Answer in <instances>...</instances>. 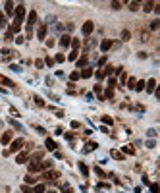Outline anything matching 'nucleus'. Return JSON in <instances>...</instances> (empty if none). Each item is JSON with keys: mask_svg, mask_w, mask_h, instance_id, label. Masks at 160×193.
Segmentation results:
<instances>
[{"mask_svg": "<svg viewBox=\"0 0 160 193\" xmlns=\"http://www.w3.org/2000/svg\"><path fill=\"white\" fill-rule=\"evenodd\" d=\"M14 15H15V19H14V22L23 23V18H25V6H23V4L15 6V10H14Z\"/></svg>", "mask_w": 160, "mask_h": 193, "instance_id": "obj_1", "label": "nucleus"}, {"mask_svg": "<svg viewBox=\"0 0 160 193\" xmlns=\"http://www.w3.org/2000/svg\"><path fill=\"white\" fill-rule=\"evenodd\" d=\"M21 147H23V139H14L10 143V153H19Z\"/></svg>", "mask_w": 160, "mask_h": 193, "instance_id": "obj_2", "label": "nucleus"}, {"mask_svg": "<svg viewBox=\"0 0 160 193\" xmlns=\"http://www.w3.org/2000/svg\"><path fill=\"white\" fill-rule=\"evenodd\" d=\"M29 160V153L27 151H21V153H18V156H15V162L18 164H23V162H27Z\"/></svg>", "mask_w": 160, "mask_h": 193, "instance_id": "obj_3", "label": "nucleus"}, {"mask_svg": "<svg viewBox=\"0 0 160 193\" xmlns=\"http://www.w3.org/2000/svg\"><path fill=\"white\" fill-rule=\"evenodd\" d=\"M93 29H95V23L93 22H85L83 27H81V33L83 35H91V33H93Z\"/></svg>", "mask_w": 160, "mask_h": 193, "instance_id": "obj_4", "label": "nucleus"}, {"mask_svg": "<svg viewBox=\"0 0 160 193\" xmlns=\"http://www.w3.org/2000/svg\"><path fill=\"white\" fill-rule=\"evenodd\" d=\"M42 178H46V180H56V178H60V174H58V172H54V170H45Z\"/></svg>", "mask_w": 160, "mask_h": 193, "instance_id": "obj_5", "label": "nucleus"}, {"mask_svg": "<svg viewBox=\"0 0 160 193\" xmlns=\"http://www.w3.org/2000/svg\"><path fill=\"white\" fill-rule=\"evenodd\" d=\"M35 22H37V12H35V10H31L29 15H27V25H29V29L35 25Z\"/></svg>", "mask_w": 160, "mask_h": 193, "instance_id": "obj_6", "label": "nucleus"}, {"mask_svg": "<svg viewBox=\"0 0 160 193\" xmlns=\"http://www.w3.org/2000/svg\"><path fill=\"white\" fill-rule=\"evenodd\" d=\"M145 89H147V93H154V89H156V79H148L145 83Z\"/></svg>", "mask_w": 160, "mask_h": 193, "instance_id": "obj_7", "label": "nucleus"}, {"mask_svg": "<svg viewBox=\"0 0 160 193\" xmlns=\"http://www.w3.org/2000/svg\"><path fill=\"white\" fill-rule=\"evenodd\" d=\"M29 174H35V172H42L41 170V162H29Z\"/></svg>", "mask_w": 160, "mask_h": 193, "instance_id": "obj_8", "label": "nucleus"}, {"mask_svg": "<svg viewBox=\"0 0 160 193\" xmlns=\"http://www.w3.org/2000/svg\"><path fill=\"white\" fill-rule=\"evenodd\" d=\"M0 141H2V145L12 143V131H4V133H2V137H0Z\"/></svg>", "mask_w": 160, "mask_h": 193, "instance_id": "obj_9", "label": "nucleus"}, {"mask_svg": "<svg viewBox=\"0 0 160 193\" xmlns=\"http://www.w3.org/2000/svg\"><path fill=\"white\" fill-rule=\"evenodd\" d=\"M110 48H112V41H110V39H104L102 43H100V50H102V52H108Z\"/></svg>", "mask_w": 160, "mask_h": 193, "instance_id": "obj_10", "label": "nucleus"}, {"mask_svg": "<svg viewBox=\"0 0 160 193\" xmlns=\"http://www.w3.org/2000/svg\"><path fill=\"white\" fill-rule=\"evenodd\" d=\"M37 37H39L41 41L46 37V25L42 23V25H39V29H37Z\"/></svg>", "mask_w": 160, "mask_h": 193, "instance_id": "obj_11", "label": "nucleus"}, {"mask_svg": "<svg viewBox=\"0 0 160 193\" xmlns=\"http://www.w3.org/2000/svg\"><path fill=\"white\" fill-rule=\"evenodd\" d=\"M91 75H93V70H91V68H83V70L79 72V77H83V79H89Z\"/></svg>", "mask_w": 160, "mask_h": 193, "instance_id": "obj_12", "label": "nucleus"}, {"mask_svg": "<svg viewBox=\"0 0 160 193\" xmlns=\"http://www.w3.org/2000/svg\"><path fill=\"white\" fill-rule=\"evenodd\" d=\"M70 45H72V37H70V35H64V37H60V46L66 48V46H70Z\"/></svg>", "mask_w": 160, "mask_h": 193, "instance_id": "obj_13", "label": "nucleus"}, {"mask_svg": "<svg viewBox=\"0 0 160 193\" xmlns=\"http://www.w3.org/2000/svg\"><path fill=\"white\" fill-rule=\"evenodd\" d=\"M14 10H15V6H14V2H10V0H8V2L4 4V12H6L8 15H12V14H14Z\"/></svg>", "mask_w": 160, "mask_h": 193, "instance_id": "obj_14", "label": "nucleus"}, {"mask_svg": "<svg viewBox=\"0 0 160 193\" xmlns=\"http://www.w3.org/2000/svg\"><path fill=\"white\" fill-rule=\"evenodd\" d=\"M19 29H21V23H18V22H14L12 25H10V27H8V31H10V33H19Z\"/></svg>", "mask_w": 160, "mask_h": 193, "instance_id": "obj_15", "label": "nucleus"}, {"mask_svg": "<svg viewBox=\"0 0 160 193\" xmlns=\"http://www.w3.org/2000/svg\"><path fill=\"white\" fill-rule=\"evenodd\" d=\"M45 145H46V149H48V151H56V147H58V145H56V141H52L50 137H46Z\"/></svg>", "mask_w": 160, "mask_h": 193, "instance_id": "obj_16", "label": "nucleus"}, {"mask_svg": "<svg viewBox=\"0 0 160 193\" xmlns=\"http://www.w3.org/2000/svg\"><path fill=\"white\" fill-rule=\"evenodd\" d=\"M75 62H77V70H79V68H87V62L89 60H87V56H81V58H77Z\"/></svg>", "mask_w": 160, "mask_h": 193, "instance_id": "obj_17", "label": "nucleus"}, {"mask_svg": "<svg viewBox=\"0 0 160 193\" xmlns=\"http://www.w3.org/2000/svg\"><path fill=\"white\" fill-rule=\"evenodd\" d=\"M45 191H46L45 184H35V187H33V193H45Z\"/></svg>", "mask_w": 160, "mask_h": 193, "instance_id": "obj_18", "label": "nucleus"}, {"mask_svg": "<svg viewBox=\"0 0 160 193\" xmlns=\"http://www.w3.org/2000/svg\"><path fill=\"white\" fill-rule=\"evenodd\" d=\"M52 168V160H41V170H50Z\"/></svg>", "mask_w": 160, "mask_h": 193, "instance_id": "obj_19", "label": "nucleus"}, {"mask_svg": "<svg viewBox=\"0 0 160 193\" xmlns=\"http://www.w3.org/2000/svg\"><path fill=\"white\" fill-rule=\"evenodd\" d=\"M102 97H104V101H106V98H108V101H112V98H114V89H110V87H108Z\"/></svg>", "mask_w": 160, "mask_h": 193, "instance_id": "obj_20", "label": "nucleus"}, {"mask_svg": "<svg viewBox=\"0 0 160 193\" xmlns=\"http://www.w3.org/2000/svg\"><path fill=\"white\" fill-rule=\"evenodd\" d=\"M97 147H98L97 143H95V141H91V143H87V145H85V153H89V151H95Z\"/></svg>", "mask_w": 160, "mask_h": 193, "instance_id": "obj_21", "label": "nucleus"}, {"mask_svg": "<svg viewBox=\"0 0 160 193\" xmlns=\"http://www.w3.org/2000/svg\"><path fill=\"white\" fill-rule=\"evenodd\" d=\"M77 58H79V50H72L68 54V60H77Z\"/></svg>", "mask_w": 160, "mask_h": 193, "instance_id": "obj_22", "label": "nucleus"}, {"mask_svg": "<svg viewBox=\"0 0 160 193\" xmlns=\"http://www.w3.org/2000/svg\"><path fill=\"white\" fill-rule=\"evenodd\" d=\"M122 151H124V153H127V155H135V149H133L131 145H125V147H122Z\"/></svg>", "mask_w": 160, "mask_h": 193, "instance_id": "obj_23", "label": "nucleus"}, {"mask_svg": "<svg viewBox=\"0 0 160 193\" xmlns=\"http://www.w3.org/2000/svg\"><path fill=\"white\" fill-rule=\"evenodd\" d=\"M125 83H127V87H129V89H135V77H127Z\"/></svg>", "mask_w": 160, "mask_h": 193, "instance_id": "obj_24", "label": "nucleus"}, {"mask_svg": "<svg viewBox=\"0 0 160 193\" xmlns=\"http://www.w3.org/2000/svg\"><path fill=\"white\" fill-rule=\"evenodd\" d=\"M135 91H145V81H135Z\"/></svg>", "mask_w": 160, "mask_h": 193, "instance_id": "obj_25", "label": "nucleus"}, {"mask_svg": "<svg viewBox=\"0 0 160 193\" xmlns=\"http://www.w3.org/2000/svg\"><path fill=\"white\" fill-rule=\"evenodd\" d=\"M0 29H6V15L0 12Z\"/></svg>", "mask_w": 160, "mask_h": 193, "instance_id": "obj_26", "label": "nucleus"}, {"mask_svg": "<svg viewBox=\"0 0 160 193\" xmlns=\"http://www.w3.org/2000/svg\"><path fill=\"white\" fill-rule=\"evenodd\" d=\"M72 46H73V50H79V46H81V41H79V39H72Z\"/></svg>", "mask_w": 160, "mask_h": 193, "instance_id": "obj_27", "label": "nucleus"}, {"mask_svg": "<svg viewBox=\"0 0 160 193\" xmlns=\"http://www.w3.org/2000/svg\"><path fill=\"white\" fill-rule=\"evenodd\" d=\"M102 124H104V126H112V124H114V120H112L110 116H102Z\"/></svg>", "mask_w": 160, "mask_h": 193, "instance_id": "obj_28", "label": "nucleus"}, {"mask_svg": "<svg viewBox=\"0 0 160 193\" xmlns=\"http://www.w3.org/2000/svg\"><path fill=\"white\" fill-rule=\"evenodd\" d=\"M79 170H81V174H83V176H89V168H87V166H85L83 162H79Z\"/></svg>", "mask_w": 160, "mask_h": 193, "instance_id": "obj_29", "label": "nucleus"}, {"mask_svg": "<svg viewBox=\"0 0 160 193\" xmlns=\"http://www.w3.org/2000/svg\"><path fill=\"white\" fill-rule=\"evenodd\" d=\"M116 85H118V79H116V77H110V79H108V87H110V89H114Z\"/></svg>", "mask_w": 160, "mask_h": 193, "instance_id": "obj_30", "label": "nucleus"}, {"mask_svg": "<svg viewBox=\"0 0 160 193\" xmlns=\"http://www.w3.org/2000/svg\"><path fill=\"white\" fill-rule=\"evenodd\" d=\"M41 158H42V153H35L33 156H31V162H39Z\"/></svg>", "mask_w": 160, "mask_h": 193, "instance_id": "obj_31", "label": "nucleus"}, {"mask_svg": "<svg viewBox=\"0 0 160 193\" xmlns=\"http://www.w3.org/2000/svg\"><path fill=\"white\" fill-rule=\"evenodd\" d=\"M25 184H37V178H33L31 174H27V176H25Z\"/></svg>", "mask_w": 160, "mask_h": 193, "instance_id": "obj_32", "label": "nucleus"}, {"mask_svg": "<svg viewBox=\"0 0 160 193\" xmlns=\"http://www.w3.org/2000/svg\"><path fill=\"white\" fill-rule=\"evenodd\" d=\"M0 83H4V85H8V87H14V81L8 79V77H4V75H2V81H0Z\"/></svg>", "mask_w": 160, "mask_h": 193, "instance_id": "obj_33", "label": "nucleus"}, {"mask_svg": "<svg viewBox=\"0 0 160 193\" xmlns=\"http://www.w3.org/2000/svg\"><path fill=\"white\" fill-rule=\"evenodd\" d=\"M102 74H104V75H112V74H114V68H112V66H106Z\"/></svg>", "mask_w": 160, "mask_h": 193, "instance_id": "obj_34", "label": "nucleus"}, {"mask_svg": "<svg viewBox=\"0 0 160 193\" xmlns=\"http://www.w3.org/2000/svg\"><path fill=\"white\" fill-rule=\"evenodd\" d=\"M152 8H154V2H145V8L143 10H145V12H151Z\"/></svg>", "mask_w": 160, "mask_h": 193, "instance_id": "obj_35", "label": "nucleus"}, {"mask_svg": "<svg viewBox=\"0 0 160 193\" xmlns=\"http://www.w3.org/2000/svg\"><path fill=\"white\" fill-rule=\"evenodd\" d=\"M70 79H72V83L77 81V79H79V72H72V74H70Z\"/></svg>", "mask_w": 160, "mask_h": 193, "instance_id": "obj_36", "label": "nucleus"}, {"mask_svg": "<svg viewBox=\"0 0 160 193\" xmlns=\"http://www.w3.org/2000/svg\"><path fill=\"white\" fill-rule=\"evenodd\" d=\"M129 10H131V12L139 10V2H129Z\"/></svg>", "mask_w": 160, "mask_h": 193, "instance_id": "obj_37", "label": "nucleus"}, {"mask_svg": "<svg viewBox=\"0 0 160 193\" xmlns=\"http://www.w3.org/2000/svg\"><path fill=\"white\" fill-rule=\"evenodd\" d=\"M112 156H114V158H118V160H122V158H124V155H122V153H118V151H112Z\"/></svg>", "mask_w": 160, "mask_h": 193, "instance_id": "obj_38", "label": "nucleus"}, {"mask_svg": "<svg viewBox=\"0 0 160 193\" xmlns=\"http://www.w3.org/2000/svg\"><path fill=\"white\" fill-rule=\"evenodd\" d=\"M151 187V193H158V184H148Z\"/></svg>", "mask_w": 160, "mask_h": 193, "instance_id": "obj_39", "label": "nucleus"}, {"mask_svg": "<svg viewBox=\"0 0 160 193\" xmlns=\"http://www.w3.org/2000/svg\"><path fill=\"white\" fill-rule=\"evenodd\" d=\"M147 147H148V149H154V147H156V141H154V139H148V141H147Z\"/></svg>", "mask_w": 160, "mask_h": 193, "instance_id": "obj_40", "label": "nucleus"}, {"mask_svg": "<svg viewBox=\"0 0 160 193\" xmlns=\"http://www.w3.org/2000/svg\"><path fill=\"white\" fill-rule=\"evenodd\" d=\"M21 191H23V193H33V187H29V185H21Z\"/></svg>", "mask_w": 160, "mask_h": 193, "instance_id": "obj_41", "label": "nucleus"}, {"mask_svg": "<svg viewBox=\"0 0 160 193\" xmlns=\"http://www.w3.org/2000/svg\"><path fill=\"white\" fill-rule=\"evenodd\" d=\"M4 41H14V35L10 33V31H6V33H4Z\"/></svg>", "mask_w": 160, "mask_h": 193, "instance_id": "obj_42", "label": "nucleus"}, {"mask_svg": "<svg viewBox=\"0 0 160 193\" xmlns=\"http://www.w3.org/2000/svg\"><path fill=\"white\" fill-rule=\"evenodd\" d=\"M158 25H160V22H158V19H154V22L151 23V29H152V31H156V29H158Z\"/></svg>", "mask_w": 160, "mask_h": 193, "instance_id": "obj_43", "label": "nucleus"}, {"mask_svg": "<svg viewBox=\"0 0 160 193\" xmlns=\"http://www.w3.org/2000/svg\"><path fill=\"white\" fill-rule=\"evenodd\" d=\"M64 60H66L64 54H56V58H54V62H64Z\"/></svg>", "mask_w": 160, "mask_h": 193, "instance_id": "obj_44", "label": "nucleus"}, {"mask_svg": "<svg viewBox=\"0 0 160 193\" xmlns=\"http://www.w3.org/2000/svg\"><path fill=\"white\" fill-rule=\"evenodd\" d=\"M95 93H97V95H102V85H95Z\"/></svg>", "mask_w": 160, "mask_h": 193, "instance_id": "obj_45", "label": "nucleus"}, {"mask_svg": "<svg viewBox=\"0 0 160 193\" xmlns=\"http://www.w3.org/2000/svg\"><path fill=\"white\" fill-rule=\"evenodd\" d=\"M35 102H37V104H39V106H45V101H42V98H41V97H35Z\"/></svg>", "mask_w": 160, "mask_h": 193, "instance_id": "obj_46", "label": "nucleus"}, {"mask_svg": "<svg viewBox=\"0 0 160 193\" xmlns=\"http://www.w3.org/2000/svg\"><path fill=\"white\" fill-rule=\"evenodd\" d=\"M95 172H97V174L100 176V178H104V176H106V174H104V170H100L98 166H97V168H95Z\"/></svg>", "mask_w": 160, "mask_h": 193, "instance_id": "obj_47", "label": "nucleus"}, {"mask_svg": "<svg viewBox=\"0 0 160 193\" xmlns=\"http://www.w3.org/2000/svg\"><path fill=\"white\" fill-rule=\"evenodd\" d=\"M45 64H46V66H52V64H54V58H50V56H48V58L45 60Z\"/></svg>", "mask_w": 160, "mask_h": 193, "instance_id": "obj_48", "label": "nucleus"}, {"mask_svg": "<svg viewBox=\"0 0 160 193\" xmlns=\"http://www.w3.org/2000/svg\"><path fill=\"white\" fill-rule=\"evenodd\" d=\"M112 8H114V10H120V8H122V2H112Z\"/></svg>", "mask_w": 160, "mask_h": 193, "instance_id": "obj_49", "label": "nucleus"}, {"mask_svg": "<svg viewBox=\"0 0 160 193\" xmlns=\"http://www.w3.org/2000/svg\"><path fill=\"white\" fill-rule=\"evenodd\" d=\"M125 79H127V74H124V72H122V74H120V81L125 83Z\"/></svg>", "mask_w": 160, "mask_h": 193, "instance_id": "obj_50", "label": "nucleus"}, {"mask_svg": "<svg viewBox=\"0 0 160 193\" xmlns=\"http://www.w3.org/2000/svg\"><path fill=\"white\" fill-rule=\"evenodd\" d=\"M122 39H124V41L129 39V31H124V33H122Z\"/></svg>", "mask_w": 160, "mask_h": 193, "instance_id": "obj_51", "label": "nucleus"}, {"mask_svg": "<svg viewBox=\"0 0 160 193\" xmlns=\"http://www.w3.org/2000/svg\"><path fill=\"white\" fill-rule=\"evenodd\" d=\"M147 135H148V137H154V135H156V131H154V129H148Z\"/></svg>", "mask_w": 160, "mask_h": 193, "instance_id": "obj_52", "label": "nucleus"}, {"mask_svg": "<svg viewBox=\"0 0 160 193\" xmlns=\"http://www.w3.org/2000/svg\"><path fill=\"white\" fill-rule=\"evenodd\" d=\"M35 66H37V68H42V66H45V62H42V60H37Z\"/></svg>", "mask_w": 160, "mask_h": 193, "instance_id": "obj_53", "label": "nucleus"}, {"mask_svg": "<svg viewBox=\"0 0 160 193\" xmlns=\"http://www.w3.org/2000/svg\"><path fill=\"white\" fill-rule=\"evenodd\" d=\"M10 122H12V126H14V128H18V129H21V126H19L18 122H15V120H10Z\"/></svg>", "mask_w": 160, "mask_h": 193, "instance_id": "obj_54", "label": "nucleus"}, {"mask_svg": "<svg viewBox=\"0 0 160 193\" xmlns=\"http://www.w3.org/2000/svg\"><path fill=\"white\" fill-rule=\"evenodd\" d=\"M104 64H106V56H102V58L98 60V66H104Z\"/></svg>", "mask_w": 160, "mask_h": 193, "instance_id": "obj_55", "label": "nucleus"}, {"mask_svg": "<svg viewBox=\"0 0 160 193\" xmlns=\"http://www.w3.org/2000/svg\"><path fill=\"white\" fill-rule=\"evenodd\" d=\"M15 43L21 45V43H23V37H21V35H18V37H15Z\"/></svg>", "mask_w": 160, "mask_h": 193, "instance_id": "obj_56", "label": "nucleus"}, {"mask_svg": "<svg viewBox=\"0 0 160 193\" xmlns=\"http://www.w3.org/2000/svg\"><path fill=\"white\" fill-rule=\"evenodd\" d=\"M62 193H72V187L70 185H66V187H64V191Z\"/></svg>", "mask_w": 160, "mask_h": 193, "instance_id": "obj_57", "label": "nucleus"}, {"mask_svg": "<svg viewBox=\"0 0 160 193\" xmlns=\"http://www.w3.org/2000/svg\"><path fill=\"white\" fill-rule=\"evenodd\" d=\"M0 81H2V75H0Z\"/></svg>", "mask_w": 160, "mask_h": 193, "instance_id": "obj_58", "label": "nucleus"}]
</instances>
